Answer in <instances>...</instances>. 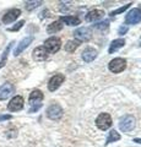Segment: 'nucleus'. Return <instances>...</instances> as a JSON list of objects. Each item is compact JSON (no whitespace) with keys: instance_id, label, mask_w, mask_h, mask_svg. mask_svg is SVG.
Wrapping results in <instances>:
<instances>
[{"instance_id":"obj_9","label":"nucleus","mask_w":141,"mask_h":147,"mask_svg":"<svg viewBox=\"0 0 141 147\" xmlns=\"http://www.w3.org/2000/svg\"><path fill=\"white\" fill-rule=\"evenodd\" d=\"M141 21V10L140 9H131L125 17V22L129 25H136Z\"/></svg>"},{"instance_id":"obj_11","label":"nucleus","mask_w":141,"mask_h":147,"mask_svg":"<svg viewBox=\"0 0 141 147\" xmlns=\"http://www.w3.org/2000/svg\"><path fill=\"white\" fill-rule=\"evenodd\" d=\"M33 42V36H27V37H25L24 39L21 40V42L17 44V47H16V49H15V52H13V55L15 57H17V55H20L24 50L28 47V45Z\"/></svg>"},{"instance_id":"obj_15","label":"nucleus","mask_w":141,"mask_h":147,"mask_svg":"<svg viewBox=\"0 0 141 147\" xmlns=\"http://www.w3.org/2000/svg\"><path fill=\"white\" fill-rule=\"evenodd\" d=\"M97 58V50L93 48H86L82 52V59L86 63H91Z\"/></svg>"},{"instance_id":"obj_4","label":"nucleus","mask_w":141,"mask_h":147,"mask_svg":"<svg viewBox=\"0 0 141 147\" xmlns=\"http://www.w3.org/2000/svg\"><path fill=\"white\" fill-rule=\"evenodd\" d=\"M96 125H97L98 129H101V130H108V129L112 126V118H111V115L107 114V113L99 114L98 118L96 119Z\"/></svg>"},{"instance_id":"obj_3","label":"nucleus","mask_w":141,"mask_h":147,"mask_svg":"<svg viewBox=\"0 0 141 147\" xmlns=\"http://www.w3.org/2000/svg\"><path fill=\"white\" fill-rule=\"evenodd\" d=\"M43 47L47 49L48 53H57L59 49L61 47V40L58 38V37H51V38H48L47 40L44 42V45Z\"/></svg>"},{"instance_id":"obj_19","label":"nucleus","mask_w":141,"mask_h":147,"mask_svg":"<svg viewBox=\"0 0 141 147\" xmlns=\"http://www.w3.org/2000/svg\"><path fill=\"white\" fill-rule=\"evenodd\" d=\"M61 28H63L61 22L60 21H54V22H52V24L48 26L47 32H48L49 34H53V33H57V32L61 31Z\"/></svg>"},{"instance_id":"obj_29","label":"nucleus","mask_w":141,"mask_h":147,"mask_svg":"<svg viewBox=\"0 0 141 147\" xmlns=\"http://www.w3.org/2000/svg\"><path fill=\"white\" fill-rule=\"evenodd\" d=\"M134 142H138V144H141V139H135Z\"/></svg>"},{"instance_id":"obj_7","label":"nucleus","mask_w":141,"mask_h":147,"mask_svg":"<svg viewBox=\"0 0 141 147\" xmlns=\"http://www.w3.org/2000/svg\"><path fill=\"white\" fill-rule=\"evenodd\" d=\"M74 37L80 42H87V40L91 39L92 33H91V30L87 28V27H81V28H77L74 32Z\"/></svg>"},{"instance_id":"obj_17","label":"nucleus","mask_w":141,"mask_h":147,"mask_svg":"<svg viewBox=\"0 0 141 147\" xmlns=\"http://www.w3.org/2000/svg\"><path fill=\"white\" fill-rule=\"evenodd\" d=\"M125 45V39L123 38H118V39H114L111 44V47H109V54H113L114 52H117L118 49L123 48Z\"/></svg>"},{"instance_id":"obj_26","label":"nucleus","mask_w":141,"mask_h":147,"mask_svg":"<svg viewBox=\"0 0 141 147\" xmlns=\"http://www.w3.org/2000/svg\"><path fill=\"white\" fill-rule=\"evenodd\" d=\"M108 24L109 22L108 21H104V22H99V24H96V25H93V27L94 28H98V30H106V28H108Z\"/></svg>"},{"instance_id":"obj_5","label":"nucleus","mask_w":141,"mask_h":147,"mask_svg":"<svg viewBox=\"0 0 141 147\" xmlns=\"http://www.w3.org/2000/svg\"><path fill=\"white\" fill-rule=\"evenodd\" d=\"M108 67H109V70H111L112 72L119 74L126 67V61L123 58H115V59H113V60L109 63Z\"/></svg>"},{"instance_id":"obj_6","label":"nucleus","mask_w":141,"mask_h":147,"mask_svg":"<svg viewBox=\"0 0 141 147\" xmlns=\"http://www.w3.org/2000/svg\"><path fill=\"white\" fill-rule=\"evenodd\" d=\"M63 109L59 104H52L51 107H48L47 109V117L52 120H59L63 117Z\"/></svg>"},{"instance_id":"obj_13","label":"nucleus","mask_w":141,"mask_h":147,"mask_svg":"<svg viewBox=\"0 0 141 147\" xmlns=\"http://www.w3.org/2000/svg\"><path fill=\"white\" fill-rule=\"evenodd\" d=\"M20 15H21V10H20V9H11V10H9L5 15L3 16V22H4V24H6V25L11 24V22L15 21Z\"/></svg>"},{"instance_id":"obj_8","label":"nucleus","mask_w":141,"mask_h":147,"mask_svg":"<svg viewBox=\"0 0 141 147\" xmlns=\"http://www.w3.org/2000/svg\"><path fill=\"white\" fill-rule=\"evenodd\" d=\"M64 80H65V76L63 75V74H57V75H54L48 82V90L52 91V92L57 91L59 87L61 86L63 82H64Z\"/></svg>"},{"instance_id":"obj_18","label":"nucleus","mask_w":141,"mask_h":147,"mask_svg":"<svg viewBox=\"0 0 141 147\" xmlns=\"http://www.w3.org/2000/svg\"><path fill=\"white\" fill-rule=\"evenodd\" d=\"M60 22H65L69 26H77L80 25V20L75 16H61L60 17Z\"/></svg>"},{"instance_id":"obj_21","label":"nucleus","mask_w":141,"mask_h":147,"mask_svg":"<svg viewBox=\"0 0 141 147\" xmlns=\"http://www.w3.org/2000/svg\"><path fill=\"white\" fill-rule=\"evenodd\" d=\"M79 42H75V40H69L66 44H65V50L66 52H75V49L79 47Z\"/></svg>"},{"instance_id":"obj_2","label":"nucleus","mask_w":141,"mask_h":147,"mask_svg":"<svg viewBox=\"0 0 141 147\" xmlns=\"http://www.w3.org/2000/svg\"><path fill=\"white\" fill-rule=\"evenodd\" d=\"M135 127V118L133 115H124L119 120V129L124 132H130Z\"/></svg>"},{"instance_id":"obj_16","label":"nucleus","mask_w":141,"mask_h":147,"mask_svg":"<svg viewBox=\"0 0 141 147\" xmlns=\"http://www.w3.org/2000/svg\"><path fill=\"white\" fill-rule=\"evenodd\" d=\"M104 16V11L102 10H92L87 13V16H86V20L88 22H93V21H97L99 18H102Z\"/></svg>"},{"instance_id":"obj_25","label":"nucleus","mask_w":141,"mask_h":147,"mask_svg":"<svg viewBox=\"0 0 141 147\" xmlns=\"http://www.w3.org/2000/svg\"><path fill=\"white\" fill-rule=\"evenodd\" d=\"M24 25H25V21H24V20H22V21H19L15 26L10 27V28H7V31H10V32H16V31H19Z\"/></svg>"},{"instance_id":"obj_14","label":"nucleus","mask_w":141,"mask_h":147,"mask_svg":"<svg viewBox=\"0 0 141 147\" xmlns=\"http://www.w3.org/2000/svg\"><path fill=\"white\" fill-rule=\"evenodd\" d=\"M48 58V52L43 45L42 47H37L33 50V59L37 61H43Z\"/></svg>"},{"instance_id":"obj_27","label":"nucleus","mask_w":141,"mask_h":147,"mask_svg":"<svg viewBox=\"0 0 141 147\" xmlns=\"http://www.w3.org/2000/svg\"><path fill=\"white\" fill-rule=\"evenodd\" d=\"M9 119H11V115H0V121L9 120Z\"/></svg>"},{"instance_id":"obj_30","label":"nucleus","mask_w":141,"mask_h":147,"mask_svg":"<svg viewBox=\"0 0 141 147\" xmlns=\"http://www.w3.org/2000/svg\"><path fill=\"white\" fill-rule=\"evenodd\" d=\"M140 45H141V43H140Z\"/></svg>"},{"instance_id":"obj_12","label":"nucleus","mask_w":141,"mask_h":147,"mask_svg":"<svg viewBox=\"0 0 141 147\" xmlns=\"http://www.w3.org/2000/svg\"><path fill=\"white\" fill-rule=\"evenodd\" d=\"M13 91H15V87H13L12 84H10V82H6V84H4L3 86H0V100L9 98L13 93Z\"/></svg>"},{"instance_id":"obj_23","label":"nucleus","mask_w":141,"mask_h":147,"mask_svg":"<svg viewBox=\"0 0 141 147\" xmlns=\"http://www.w3.org/2000/svg\"><path fill=\"white\" fill-rule=\"evenodd\" d=\"M11 45H12V43H10L7 45V48L5 49V52H4V55H3V58H1V61H0V69H1L4 65H5V61H6V58H7V54H9V52H10V48H11Z\"/></svg>"},{"instance_id":"obj_1","label":"nucleus","mask_w":141,"mask_h":147,"mask_svg":"<svg viewBox=\"0 0 141 147\" xmlns=\"http://www.w3.org/2000/svg\"><path fill=\"white\" fill-rule=\"evenodd\" d=\"M43 93H42V91H39V90H34L31 92V94H30V98H28V102L30 104L32 105V108L30 109V113H34V112H37V110L40 108V105H42V100H43Z\"/></svg>"},{"instance_id":"obj_22","label":"nucleus","mask_w":141,"mask_h":147,"mask_svg":"<svg viewBox=\"0 0 141 147\" xmlns=\"http://www.w3.org/2000/svg\"><path fill=\"white\" fill-rule=\"evenodd\" d=\"M39 5H42V1H27L25 6H26V10L32 11L36 7H38Z\"/></svg>"},{"instance_id":"obj_28","label":"nucleus","mask_w":141,"mask_h":147,"mask_svg":"<svg viewBox=\"0 0 141 147\" xmlns=\"http://www.w3.org/2000/svg\"><path fill=\"white\" fill-rule=\"evenodd\" d=\"M126 31H128V27H120L119 28V34H124Z\"/></svg>"},{"instance_id":"obj_10","label":"nucleus","mask_w":141,"mask_h":147,"mask_svg":"<svg viewBox=\"0 0 141 147\" xmlns=\"http://www.w3.org/2000/svg\"><path fill=\"white\" fill-rule=\"evenodd\" d=\"M24 108V98L21 96H15L7 104V109L10 112H19Z\"/></svg>"},{"instance_id":"obj_20","label":"nucleus","mask_w":141,"mask_h":147,"mask_svg":"<svg viewBox=\"0 0 141 147\" xmlns=\"http://www.w3.org/2000/svg\"><path fill=\"white\" fill-rule=\"evenodd\" d=\"M118 140H120L119 132H117L115 130H112L111 132H109V136H108L106 144H111V142H114V141H118Z\"/></svg>"},{"instance_id":"obj_24","label":"nucleus","mask_w":141,"mask_h":147,"mask_svg":"<svg viewBox=\"0 0 141 147\" xmlns=\"http://www.w3.org/2000/svg\"><path fill=\"white\" fill-rule=\"evenodd\" d=\"M130 5H131V4H126V5L121 6V7H119V9H117V10H114V11H112V12H111V16H114V15H118V13L124 12L126 9H129V7H130Z\"/></svg>"}]
</instances>
